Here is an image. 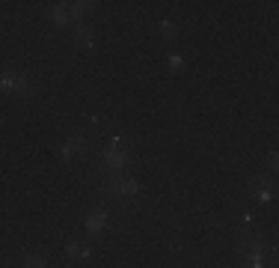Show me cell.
Masks as SVG:
<instances>
[{
  "label": "cell",
  "instance_id": "1",
  "mask_svg": "<svg viewBox=\"0 0 279 268\" xmlns=\"http://www.w3.org/2000/svg\"><path fill=\"white\" fill-rule=\"evenodd\" d=\"M0 90H15V93H30V78L21 72H0Z\"/></svg>",
  "mask_w": 279,
  "mask_h": 268
},
{
  "label": "cell",
  "instance_id": "2",
  "mask_svg": "<svg viewBox=\"0 0 279 268\" xmlns=\"http://www.w3.org/2000/svg\"><path fill=\"white\" fill-rule=\"evenodd\" d=\"M81 152H84V140L81 137H74V140H68L65 146H63V155L68 158V155H81Z\"/></svg>",
  "mask_w": 279,
  "mask_h": 268
},
{
  "label": "cell",
  "instance_id": "3",
  "mask_svg": "<svg viewBox=\"0 0 279 268\" xmlns=\"http://www.w3.org/2000/svg\"><path fill=\"white\" fill-rule=\"evenodd\" d=\"M104 220H107V215H104V212H95V215H89V223H86V226H89V229H101Z\"/></svg>",
  "mask_w": 279,
  "mask_h": 268
},
{
  "label": "cell",
  "instance_id": "4",
  "mask_svg": "<svg viewBox=\"0 0 279 268\" xmlns=\"http://www.w3.org/2000/svg\"><path fill=\"white\" fill-rule=\"evenodd\" d=\"M24 268H48V262L42 256H27L24 259Z\"/></svg>",
  "mask_w": 279,
  "mask_h": 268
},
{
  "label": "cell",
  "instance_id": "5",
  "mask_svg": "<svg viewBox=\"0 0 279 268\" xmlns=\"http://www.w3.org/2000/svg\"><path fill=\"white\" fill-rule=\"evenodd\" d=\"M68 256H86V250L77 244V242H71V244H68Z\"/></svg>",
  "mask_w": 279,
  "mask_h": 268
}]
</instances>
